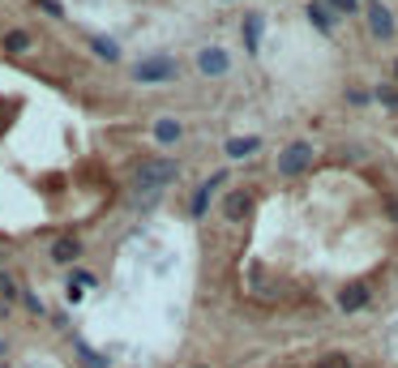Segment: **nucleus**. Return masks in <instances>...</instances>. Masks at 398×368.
<instances>
[{
    "label": "nucleus",
    "mask_w": 398,
    "mask_h": 368,
    "mask_svg": "<svg viewBox=\"0 0 398 368\" xmlns=\"http://www.w3.org/2000/svg\"><path fill=\"white\" fill-rule=\"evenodd\" d=\"M193 65H197V73H206V77H223L227 69H232V56H227V47H214V43H210V47L197 51Z\"/></svg>",
    "instance_id": "20e7f679"
},
{
    "label": "nucleus",
    "mask_w": 398,
    "mask_h": 368,
    "mask_svg": "<svg viewBox=\"0 0 398 368\" xmlns=\"http://www.w3.org/2000/svg\"><path fill=\"white\" fill-rule=\"evenodd\" d=\"M22 304H26V308L35 312V317H43V300H39L35 291H26V287H22Z\"/></svg>",
    "instance_id": "a211bd4d"
},
{
    "label": "nucleus",
    "mask_w": 398,
    "mask_h": 368,
    "mask_svg": "<svg viewBox=\"0 0 398 368\" xmlns=\"http://www.w3.org/2000/svg\"><path fill=\"white\" fill-rule=\"evenodd\" d=\"M90 51H94V56H103L107 65H116V61H120V47L111 43V39H103V34H90Z\"/></svg>",
    "instance_id": "ddd939ff"
},
{
    "label": "nucleus",
    "mask_w": 398,
    "mask_h": 368,
    "mask_svg": "<svg viewBox=\"0 0 398 368\" xmlns=\"http://www.w3.org/2000/svg\"><path fill=\"white\" fill-rule=\"evenodd\" d=\"M69 283L86 291V287H94V274H90V270H73V274H69Z\"/></svg>",
    "instance_id": "6ab92c4d"
},
{
    "label": "nucleus",
    "mask_w": 398,
    "mask_h": 368,
    "mask_svg": "<svg viewBox=\"0 0 398 368\" xmlns=\"http://www.w3.org/2000/svg\"><path fill=\"white\" fill-rule=\"evenodd\" d=\"M313 167V146L309 141H287L278 150V172L282 176H304Z\"/></svg>",
    "instance_id": "7ed1b4c3"
},
{
    "label": "nucleus",
    "mask_w": 398,
    "mask_h": 368,
    "mask_svg": "<svg viewBox=\"0 0 398 368\" xmlns=\"http://www.w3.org/2000/svg\"><path fill=\"white\" fill-rule=\"evenodd\" d=\"M176 180H180V163H176V159H146V163H137L133 176H129L133 205H150V201H158Z\"/></svg>",
    "instance_id": "f257e3e1"
},
{
    "label": "nucleus",
    "mask_w": 398,
    "mask_h": 368,
    "mask_svg": "<svg viewBox=\"0 0 398 368\" xmlns=\"http://www.w3.org/2000/svg\"><path fill=\"white\" fill-rule=\"evenodd\" d=\"M317 368H356V364H352V355H347V351H330V355H321V360H317Z\"/></svg>",
    "instance_id": "dca6fc26"
},
{
    "label": "nucleus",
    "mask_w": 398,
    "mask_h": 368,
    "mask_svg": "<svg viewBox=\"0 0 398 368\" xmlns=\"http://www.w3.org/2000/svg\"><path fill=\"white\" fill-rule=\"evenodd\" d=\"M330 5H334V13H356L360 0H330Z\"/></svg>",
    "instance_id": "4be33fe9"
},
{
    "label": "nucleus",
    "mask_w": 398,
    "mask_h": 368,
    "mask_svg": "<svg viewBox=\"0 0 398 368\" xmlns=\"http://www.w3.org/2000/svg\"><path fill=\"white\" fill-rule=\"evenodd\" d=\"M82 355H86V368H107V360L99 351H90V347H82Z\"/></svg>",
    "instance_id": "412c9836"
},
{
    "label": "nucleus",
    "mask_w": 398,
    "mask_h": 368,
    "mask_svg": "<svg viewBox=\"0 0 398 368\" xmlns=\"http://www.w3.org/2000/svg\"><path fill=\"white\" fill-rule=\"evenodd\" d=\"M309 22H313V26H317V30H321V34H330V30H334V22H338V18H334V13H330V9H325V5H309Z\"/></svg>",
    "instance_id": "4468645a"
},
{
    "label": "nucleus",
    "mask_w": 398,
    "mask_h": 368,
    "mask_svg": "<svg viewBox=\"0 0 398 368\" xmlns=\"http://www.w3.org/2000/svg\"><path fill=\"white\" fill-rule=\"evenodd\" d=\"M82 253H86V244L77 236H56L51 240V261H56V266H77Z\"/></svg>",
    "instance_id": "6e6552de"
},
{
    "label": "nucleus",
    "mask_w": 398,
    "mask_h": 368,
    "mask_svg": "<svg viewBox=\"0 0 398 368\" xmlns=\"http://www.w3.org/2000/svg\"><path fill=\"white\" fill-rule=\"evenodd\" d=\"M334 304H338V312H347V317H352V312H364V308L373 304V291H368L364 283H347L343 291L334 296Z\"/></svg>",
    "instance_id": "423d86ee"
},
{
    "label": "nucleus",
    "mask_w": 398,
    "mask_h": 368,
    "mask_svg": "<svg viewBox=\"0 0 398 368\" xmlns=\"http://www.w3.org/2000/svg\"><path fill=\"white\" fill-rule=\"evenodd\" d=\"M364 13H368V30H373V39H394V13L381 5V0H364Z\"/></svg>",
    "instance_id": "0eeeda50"
},
{
    "label": "nucleus",
    "mask_w": 398,
    "mask_h": 368,
    "mask_svg": "<svg viewBox=\"0 0 398 368\" xmlns=\"http://www.w3.org/2000/svg\"><path fill=\"white\" fill-rule=\"evenodd\" d=\"M223 184H227V172H214V176H210V180L193 193V201H189V215H193V219H201V215H206V210H210V197H214Z\"/></svg>",
    "instance_id": "1a4fd4ad"
},
{
    "label": "nucleus",
    "mask_w": 398,
    "mask_h": 368,
    "mask_svg": "<svg viewBox=\"0 0 398 368\" xmlns=\"http://www.w3.org/2000/svg\"><path fill=\"white\" fill-rule=\"evenodd\" d=\"M390 219L398 223V197H390Z\"/></svg>",
    "instance_id": "b1692460"
},
{
    "label": "nucleus",
    "mask_w": 398,
    "mask_h": 368,
    "mask_svg": "<svg viewBox=\"0 0 398 368\" xmlns=\"http://www.w3.org/2000/svg\"><path fill=\"white\" fill-rule=\"evenodd\" d=\"M180 137H185V125H180L176 116H158V120H154V141H158V146H176Z\"/></svg>",
    "instance_id": "9d476101"
},
{
    "label": "nucleus",
    "mask_w": 398,
    "mask_h": 368,
    "mask_svg": "<svg viewBox=\"0 0 398 368\" xmlns=\"http://www.w3.org/2000/svg\"><path fill=\"white\" fill-rule=\"evenodd\" d=\"M39 5H43L47 13H56V18H61V13H65V9H61V0H39Z\"/></svg>",
    "instance_id": "5701e85b"
},
{
    "label": "nucleus",
    "mask_w": 398,
    "mask_h": 368,
    "mask_svg": "<svg viewBox=\"0 0 398 368\" xmlns=\"http://www.w3.org/2000/svg\"><path fill=\"white\" fill-rule=\"evenodd\" d=\"M253 215V189H232L223 197V219L227 223H244Z\"/></svg>",
    "instance_id": "39448f33"
},
{
    "label": "nucleus",
    "mask_w": 398,
    "mask_h": 368,
    "mask_svg": "<svg viewBox=\"0 0 398 368\" xmlns=\"http://www.w3.org/2000/svg\"><path fill=\"white\" fill-rule=\"evenodd\" d=\"M373 99L381 103V108H390V112H398V86H390V82H381V86L373 90Z\"/></svg>",
    "instance_id": "2eb2a0df"
},
{
    "label": "nucleus",
    "mask_w": 398,
    "mask_h": 368,
    "mask_svg": "<svg viewBox=\"0 0 398 368\" xmlns=\"http://www.w3.org/2000/svg\"><path fill=\"white\" fill-rule=\"evenodd\" d=\"M223 5H227V0H223Z\"/></svg>",
    "instance_id": "bb28decb"
},
{
    "label": "nucleus",
    "mask_w": 398,
    "mask_h": 368,
    "mask_svg": "<svg viewBox=\"0 0 398 368\" xmlns=\"http://www.w3.org/2000/svg\"><path fill=\"white\" fill-rule=\"evenodd\" d=\"M5 351H9V347H5V343H0V355H5Z\"/></svg>",
    "instance_id": "393cba45"
},
{
    "label": "nucleus",
    "mask_w": 398,
    "mask_h": 368,
    "mask_svg": "<svg viewBox=\"0 0 398 368\" xmlns=\"http://www.w3.org/2000/svg\"><path fill=\"white\" fill-rule=\"evenodd\" d=\"M261 30H266L261 13H249V18H244V47H249V56H257V39H261Z\"/></svg>",
    "instance_id": "f8f14e48"
},
{
    "label": "nucleus",
    "mask_w": 398,
    "mask_h": 368,
    "mask_svg": "<svg viewBox=\"0 0 398 368\" xmlns=\"http://www.w3.org/2000/svg\"><path fill=\"white\" fill-rule=\"evenodd\" d=\"M30 47V34L26 30H9L5 34V51H26Z\"/></svg>",
    "instance_id": "f3484780"
},
{
    "label": "nucleus",
    "mask_w": 398,
    "mask_h": 368,
    "mask_svg": "<svg viewBox=\"0 0 398 368\" xmlns=\"http://www.w3.org/2000/svg\"><path fill=\"white\" fill-rule=\"evenodd\" d=\"M394 77H398V61H394Z\"/></svg>",
    "instance_id": "a878e982"
},
{
    "label": "nucleus",
    "mask_w": 398,
    "mask_h": 368,
    "mask_svg": "<svg viewBox=\"0 0 398 368\" xmlns=\"http://www.w3.org/2000/svg\"><path fill=\"white\" fill-rule=\"evenodd\" d=\"M368 99H373V94H368V90H360V86H352V90H347V103H352V108H364Z\"/></svg>",
    "instance_id": "aec40b11"
},
{
    "label": "nucleus",
    "mask_w": 398,
    "mask_h": 368,
    "mask_svg": "<svg viewBox=\"0 0 398 368\" xmlns=\"http://www.w3.org/2000/svg\"><path fill=\"white\" fill-rule=\"evenodd\" d=\"M227 159H249V154H257L261 150V137L257 133H249V137H227Z\"/></svg>",
    "instance_id": "9b49d317"
},
{
    "label": "nucleus",
    "mask_w": 398,
    "mask_h": 368,
    "mask_svg": "<svg viewBox=\"0 0 398 368\" xmlns=\"http://www.w3.org/2000/svg\"><path fill=\"white\" fill-rule=\"evenodd\" d=\"M176 73H180V65H176L172 56H146V61H137V65L129 69V77H133L137 86H158V82H176Z\"/></svg>",
    "instance_id": "f03ea898"
}]
</instances>
